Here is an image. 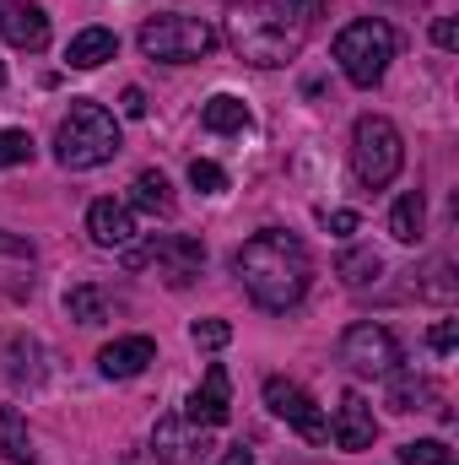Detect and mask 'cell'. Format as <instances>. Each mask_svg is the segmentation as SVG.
Returning <instances> with one entry per match:
<instances>
[{
    "instance_id": "obj_7",
    "label": "cell",
    "mask_w": 459,
    "mask_h": 465,
    "mask_svg": "<svg viewBox=\"0 0 459 465\" xmlns=\"http://www.w3.org/2000/svg\"><path fill=\"white\" fill-rule=\"evenodd\" d=\"M124 265H135V271L141 265H157V276L168 287H190L200 276V265H206V243L200 238H184V232H157L146 249H130Z\"/></svg>"
},
{
    "instance_id": "obj_14",
    "label": "cell",
    "mask_w": 459,
    "mask_h": 465,
    "mask_svg": "<svg viewBox=\"0 0 459 465\" xmlns=\"http://www.w3.org/2000/svg\"><path fill=\"white\" fill-rule=\"evenodd\" d=\"M87 232H93L98 249H130L135 217H130L124 201H93V206H87Z\"/></svg>"
},
{
    "instance_id": "obj_21",
    "label": "cell",
    "mask_w": 459,
    "mask_h": 465,
    "mask_svg": "<svg viewBox=\"0 0 459 465\" xmlns=\"http://www.w3.org/2000/svg\"><path fill=\"white\" fill-rule=\"evenodd\" d=\"M433 401V384L416 373H389V411H422Z\"/></svg>"
},
{
    "instance_id": "obj_8",
    "label": "cell",
    "mask_w": 459,
    "mask_h": 465,
    "mask_svg": "<svg viewBox=\"0 0 459 465\" xmlns=\"http://www.w3.org/2000/svg\"><path fill=\"white\" fill-rule=\"evenodd\" d=\"M341 362L351 373H362V379H389V373H400L405 351H400V341H395L389 325L362 320V325H351L341 336Z\"/></svg>"
},
{
    "instance_id": "obj_19",
    "label": "cell",
    "mask_w": 459,
    "mask_h": 465,
    "mask_svg": "<svg viewBox=\"0 0 459 465\" xmlns=\"http://www.w3.org/2000/svg\"><path fill=\"white\" fill-rule=\"evenodd\" d=\"M200 124H206V130H217V135H243V130H249V109H243V98L217 93V98L200 109Z\"/></svg>"
},
{
    "instance_id": "obj_20",
    "label": "cell",
    "mask_w": 459,
    "mask_h": 465,
    "mask_svg": "<svg viewBox=\"0 0 459 465\" xmlns=\"http://www.w3.org/2000/svg\"><path fill=\"white\" fill-rule=\"evenodd\" d=\"M0 455L11 465H33V444H27V428H22L16 406H0Z\"/></svg>"
},
{
    "instance_id": "obj_3",
    "label": "cell",
    "mask_w": 459,
    "mask_h": 465,
    "mask_svg": "<svg viewBox=\"0 0 459 465\" xmlns=\"http://www.w3.org/2000/svg\"><path fill=\"white\" fill-rule=\"evenodd\" d=\"M114 152H119V119L103 104H93V98H76L71 114L60 119V130H54L60 168H98Z\"/></svg>"
},
{
    "instance_id": "obj_18",
    "label": "cell",
    "mask_w": 459,
    "mask_h": 465,
    "mask_svg": "<svg viewBox=\"0 0 459 465\" xmlns=\"http://www.w3.org/2000/svg\"><path fill=\"white\" fill-rule=\"evenodd\" d=\"M130 206L135 212H146V217H168L173 212V190H168V179L162 173H135V184H130Z\"/></svg>"
},
{
    "instance_id": "obj_33",
    "label": "cell",
    "mask_w": 459,
    "mask_h": 465,
    "mask_svg": "<svg viewBox=\"0 0 459 465\" xmlns=\"http://www.w3.org/2000/svg\"><path fill=\"white\" fill-rule=\"evenodd\" d=\"M287 11H292V16H298V11H303V16H319L325 0H287Z\"/></svg>"
},
{
    "instance_id": "obj_23",
    "label": "cell",
    "mask_w": 459,
    "mask_h": 465,
    "mask_svg": "<svg viewBox=\"0 0 459 465\" xmlns=\"http://www.w3.org/2000/svg\"><path fill=\"white\" fill-rule=\"evenodd\" d=\"M341 282L346 287H367V282H378V271H384V260L373 254V249H351V254H341Z\"/></svg>"
},
{
    "instance_id": "obj_9",
    "label": "cell",
    "mask_w": 459,
    "mask_h": 465,
    "mask_svg": "<svg viewBox=\"0 0 459 465\" xmlns=\"http://www.w3.org/2000/svg\"><path fill=\"white\" fill-rule=\"evenodd\" d=\"M265 406H270L292 433H303L308 444H325V439H330V422H325L319 401H314L303 384H292V379H265Z\"/></svg>"
},
{
    "instance_id": "obj_25",
    "label": "cell",
    "mask_w": 459,
    "mask_h": 465,
    "mask_svg": "<svg viewBox=\"0 0 459 465\" xmlns=\"http://www.w3.org/2000/svg\"><path fill=\"white\" fill-rule=\"evenodd\" d=\"M33 163V135L27 130H0V168H22Z\"/></svg>"
},
{
    "instance_id": "obj_22",
    "label": "cell",
    "mask_w": 459,
    "mask_h": 465,
    "mask_svg": "<svg viewBox=\"0 0 459 465\" xmlns=\"http://www.w3.org/2000/svg\"><path fill=\"white\" fill-rule=\"evenodd\" d=\"M65 314H71L76 325H103V320H109V298H103L98 287H71V292H65Z\"/></svg>"
},
{
    "instance_id": "obj_15",
    "label": "cell",
    "mask_w": 459,
    "mask_h": 465,
    "mask_svg": "<svg viewBox=\"0 0 459 465\" xmlns=\"http://www.w3.org/2000/svg\"><path fill=\"white\" fill-rule=\"evenodd\" d=\"M146 362H157V341L151 336H119V341H109V347L98 351L103 379H135Z\"/></svg>"
},
{
    "instance_id": "obj_30",
    "label": "cell",
    "mask_w": 459,
    "mask_h": 465,
    "mask_svg": "<svg viewBox=\"0 0 459 465\" xmlns=\"http://www.w3.org/2000/svg\"><path fill=\"white\" fill-rule=\"evenodd\" d=\"M433 44H438V49H459V22L454 16H438V22H433Z\"/></svg>"
},
{
    "instance_id": "obj_1",
    "label": "cell",
    "mask_w": 459,
    "mask_h": 465,
    "mask_svg": "<svg viewBox=\"0 0 459 465\" xmlns=\"http://www.w3.org/2000/svg\"><path fill=\"white\" fill-rule=\"evenodd\" d=\"M232 271H238L243 292H249L259 309H270V314H287L292 303H303V292H308V282H314V260H308L303 238H292V232H281V228L254 232V238L238 249Z\"/></svg>"
},
{
    "instance_id": "obj_2",
    "label": "cell",
    "mask_w": 459,
    "mask_h": 465,
    "mask_svg": "<svg viewBox=\"0 0 459 465\" xmlns=\"http://www.w3.org/2000/svg\"><path fill=\"white\" fill-rule=\"evenodd\" d=\"M232 49L238 60L259 65V71H276L287 60H298L303 49V22L287 11V5H270V0H254L232 16Z\"/></svg>"
},
{
    "instance_id": "obj_11",
    "label": "cell",
    "mask_w": 459,
    "mask_h": 465,
    "mask_svg": "<svg viewBox=\"0 0 459 465\" xmlns=\"http://www.w3.org/2000/svg\"><path fill=\"white\" fill-rule=\"evenodd\" d=\"M232 417V384H228V368L222 362H211L206 368V379H200V390L190 395V406H184V422H195V428H222Z\"/></svg>"
},
{
    "instance_id": "obj_27",
    "label": "cell",
    "mask_w": 459,
    "mask_h": 465,
    "mask_svg": "<svg viewBox=\"0 0 459 465\" xmlns=\"http://www.w3.org/2000/svg\"><path fill=\"white\" fill-rule=\"evenodd\" d=\"M190 184H195L200 195H222V190H228V173H222L217 163H206V157H195V163H190Z\"/></svg>"
},
{
    "instance_id": "obj_34",
    "label": "cell",
    "mask_w": 459,
    "mask_h": 465,
    "mask_svg": "<svg viewBox=\"0 0 459 465\" xmlns=\"http://www.w3.org/2000/svg\"><path fill=\"white\" fill-rule=\"evenodd\" d=\"M217 465H254V455L238 444V450H222V460H217Z\"/></svg>"
},
{
    "instance_id": "obj_32",
    "label": "cell",
    "mask_w": 459,
    "mask_h": 465,
    "mask_svg": "<svg viewBox=\"0 0 459 465\" xmlns=\"http://www.w3.org/2000/svg\"><path fill=\"white\" fill-rule=\"evenodd\" d=\"M330 232H356V212H330Z\"/></svg>"
},
{
    "instance_id": "obj_13",
    "label": "cell",
    "mask_w": 459,
    "mask_h": 465,
    "mask_svg": "<svg viewBox=\"0 0 459 465\" xmlns=\"http://www.w3.org/2000/svg\"><path fill=\"white\" fill-rule=\"evenodd\" d=\"M336 444L341 450H373V439H378V417H373V406L362 401V395H341V411H336Z\"/></svg>"
},
{
    "instance_id": "obj_26",
    "label": "cell",
    "mask_w": 459,
    "mask_h": 465,
    "mask_svg": "<svg viewBox=\"0 0 459 465\" xmlns=\"http://www.w3.org/2000/svg\"><path fill=\"white\" fill-rule=\"evenodd\" d=\"M190 341L206 347V351H222L232 341V325L228 320H195V325H190Z\"/></svg>"
},
{
    "instance_id": "obj_10",
    "label": "cell",
    "mask_w": 459,
    "mask_h": 465,
    "mask_svg": "<svg viewBox=\"0 0 459 465\" xmlns=\"http://www.w3.org/2000/svg\"><path fill=\"white\" fill-rule=\"evenodd\" d=\"M151 455L168 465H206L211 460V439H206V428H195L184 417H168L151 433Z\"/></svg>"
},
{
    "instance_id": "obj_12",
    "label": "cell",
    "mask_w": 459,
    "mask_h": 465,
    "mask_svg": "<svg viewBox=\"0 0 459 465\" xmlns=\"http://www.w3.org/2000/svg\"><path fill=\"white\" fill-rule=\"evenodd\" d=\"M0 38L11 49H49V16L44 5H27V0H0Z\"/></svg>"
},
{
    "instance_id": "obj_31",
    "label": "cell",
    "mask_w": 459,
    "mask_h": 465,
    "mask_svg": "<svg viewBox=\"0 0 459 465\" xmlns=\"http://www.w3.org/2000/svg\"><path fill=\"white\" fill-rule=\"evenodd\" d=\"M119 109H124L130 119H141V114H146V93H141V87H124V98H119Z\"/></svg>"
},
{
    "instance_id": "obj_29",
    "label": "cell",
    "mask_w": 459,
    "mask_h": 465,
    "mask_svg": "<svg viewBox=\"0 0 459 465\" xmlns=\"http://www.w3.org/2000/svg\"><path fill=\"white\" fill-rule=\"evenodd\" d=\"M427 341H433V351H454L459 347V320H438V325L427 331Z\"/></svg>"
},
{
    "instance_id": "obj_16",
    "label": "cell",
    "mask_w": 459,
    "mask_h": 465,
    "mask_svg": "<svg viewBox=\"0 0 459 465\" xmlns=\"http://www.w3.org/2000/svg\"><path fill=\"white\" fill-rule=\"evenodd\" d=\"M119 54V38L109 27H82L76 38H71V49H65V60H71V71H98L103 60H114Z\"/></svg>"
},
{
    "instance_id": "obj_6",
    "label": "cell",
    "mask_w": 459,
    "mask_h": 465,
    "mask_svg": "<svg viewBox=\"0 0 459 465\" xmlns=\"http://www.w3.org/2000/svg\"><path fill=\"white\" fill-rule=\"evenodd\" d=\"M405 168V141L384 114H362L351 124V173L367 190H384L395 173Z\"/></svg>"
},
{
    "instance_id": "obj_4",
    "label": "cell",
    "mask_w": 459,
    "mask_h": 465,
    "mask_svg": "<svg viewBox=\"0 0 459 465\" xmlns=\"http://www.w3.org/2000/svg\"><path fill=\"white\" fill-rule=\"evenodd\" d=\"M336 60H341L351 87H378L389 60H395V27L378 16H356L336 33Z\"/></svg>"
},
{
    "instance_id": "obj_24",
    "label": "cell",
    "mask_w": 459,
    "mask_h": 465,
    "mask_svg": "<svg viewBox=\"0 0 459 465\" xmlns=\"http://www.w3.org/2000/svg\"><path fill=\"white\" fill-rule=\"evenodd\" d=\"M400 465H454V450L444 439H411L400 444Z\"/></svg>"
},
{
    "instance_id": "obj_5",
    "label": "cell",
    "mask_w": 459,
    "mask_h": 465,
    "mask_svg": "<svg viewBox=\"0 0 459 465\" xmlns=\"http://www.w3.org/2000/svg\"><path fill=\"white\" fill-rule=\"evenodd\" d=\"M211 49H217V27L200 22V16L162 11V16H146V22H141V54H146V60L190 65V60H206Z\"/></svg>"
},
{
    "instance_id": "obj_17",
    "label": "cell",
    "mask_w": 459,
    "mask_h": 465,
    "mask_svg": "<svg viewBox=\"0 0 459 465\" xmlns=\"http://www.w3.org/2000/svg\"><path fill=\"white\" fill-rule=\"evenodd\" d=\"M422 228H427V201H422V190H405L395 201V212H389V238L395 243H416Z\"/></svg>"
},
{
    "instance_id": "obj_28",
    "label": "cell",
    "mask_w": 459,
    "mask_h": 465,
    "mask_svg": "<svg viewBox=\"0 0 459 465\" xmlns=\"http://www.w3.org/2000/svg\"><path fill=\"white\" fill-rule=\"evenodd\" d=\"M0 271H33V243L0 232Z\"/></svg>"
},
{
    "instance_id": "obj_35",
    "label": "cell",
    "mask_w": 459,
    "mask_h": 465,
    "mask_svg": "<svg viewBox=\"0 0 459 465\" xmlns=\"http://www.w3.org/2000/svg\"><path fill=\"white\" fill-rule=\"evenodd\" d=\"M0 87H5V60H0Z\"/></svg>"
}]
</instances>
